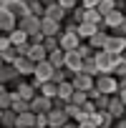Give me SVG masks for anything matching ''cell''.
I'll return each instance as SVG.
<instances>
[{
	"label": "cell",
	"instance_id": "cell-1",
	"mask_svg": "<svg viewBox=\"0 0 126 128\" xmlns=\"http://www.w3.org/2000/svg\"><path fill=\"white\" fill-rule=\"evenodd\" d=\"M118 88H121V83H118V78L113 73H98L96 76V90H101L106 96H116Z\"/></svg>",
	"mask_w": 126,
	"mask_h": 128
},
{
	"label": "cell",
	"instance_id": "cell-2",
	"mask_svg": "<svg viewBox=\"0 0 126 128\" xmlns=\"http://www.w3.org/2000/svg\"><path fill=\"white\" fill-rule=\"evenodd\" d=\"M53 73H55L53 63H50V60H40V63H35V76H33L30 83L40 90V86H43L45 80H53Z\"/></svg>",
	"mask_w": 126,
	"mask_h": 128
},
{
	"label": "cell",
	"instance_id": "cell-3",
	"mask_svg": "<svg viewBox=\"0 0 126 128\" xmlns=\"http://www.w3.org/2000/svg\"><path fill=\"white\" fill-rule=\"evenodd\" d=\"M93 55H96V63H98V70H101V73H113V68H116L113 53H108V50H96Z\"/></svg>",
	"mask_w": 126,
	"mask_h": 128
},
{
	"label": "cell",
	"instance_id": "cell-4",
	"mask_svg": "<svg viewBox=\"0 0 126 128\" xmlns=\"http://www.w3.org/2000/svg\"><path fill=\"white\" fill-rule=\"evenodd\" d=\"M71 120V116L66 113V108H50L48 110V126L50 128H63Z\"/></svg>",
	"mask_w": 126,
	"mask_h": 128
},
{
	"label": "cell",
	"instance_id": "cell-5",
	"mask_svg": "<svg viewBox=\"0 0 126 128\" xmlns=\"http://www.w3.org/2000/svg\"><path fill=\"white\" fill-rule=\"evenodd\" d=\"M103 50H108V53H113V55H121V53L126 50V35L111 33L108 40H106V48H103Z\"/></svg>",
	"mask_w": 126,
	"mask_h": 128
},
{
	"label": "cell",
	"instance_id": "cell-6",
	"mask_svg": "<svg viewBox=\"0 0 126 128\" xmlns=\"http://www.w3.org/2000/svg\"><path fill=\"white\" fill-rule=\"evenodd\" d=\"M13 66H15V70L20 76H35V60L30 55H18Z\"/></svg>",
	"mask_w": 126,
	"mask_h": 128
},
{
	"label": "cell",
	"instance_id": "cell-7",
	"mask_svg": "<svg viewBox=\"0 0 126 128\" xmlns=\"http://www.w3.org/2000/svg\"><path fill=\"white\" fill-rule=\"evenodd\" d=\"M58 40H60V48H63V50H76V48L83 43L81 35L73 33V30H63V33L58 35Z\"/></svg>",
	"mask_w": 126,
	"mask_h": 128
},
{
	"label": "cell",
	"instance_id": "cell-8",
	"mask_svg": "<svg viewBox=\"0 0 126 128\" xmlns=\"http://www.w3.org/2000/svg\"><path fill=\"white\" fill-rule=\"evenodd\" d=\"M40 23H43V18H38V15H33V13H30V15L20 18V23H18V25H20V28H23V30L33 38L35 33H40Z\"/></svg>",
	"mask_w": 126,
	"mask_h": 128
},
{
	"label": "cell",
	"instance_id": "cell-9",
	"mask_svg": "<svg viewBox=\"0 0 126 128\" xmlns=\"http://www.w3.org/2000/svg\"><path fill=\"white\" fill-rule=\"evenodd\" d=\"M71 83H73L78 90H91V88L96 86V76H88L86 70H78V73L71 78Z\"/></svg>",
	"mask_w": 126,
	"mask_h": 128
},
{
	"label": "cell",
	"instance_id": "cell-10",
	"mask_svg": "<svg viewBox=\"0 0 126 128\" xmlns=\"http://www.w3.org/2000/svg\"><path fill=\"white\" fill-rule=\"evenodd\" d=\"M18 23H20V18H18L15 13L0 10V30H3V33H13V30L18 28Z\"/></svg>",
	"mask_w": 126,
	"mask_h": 128
},
{
	"label": "cell",
	"instance_id": "cell-11",
	"mask_svg": "<svg viewBox=\"0 0 126 128\" xmlns=\"http://www.w3.org/2000/svg\"><path fill=\"white\" fill-rule=\"evenodd\" d=\"M83 63H86V58L78 53V48L76 50H66V68L68 70H73V73L83 70Z\"/></svg>",
	"mask_w": 126,
	"mask_h": 128
},
{
	"label": "cell",
	"instance_id": "cell-12",
	"mask_svg": "<svg viewBox=\"0 0 126 128\" xmlns=\"http://www.w3.org/2000/svg\"><path fill=\"white\" fill-rule=\"evenodd\" d=\"M53 108V98H48V96H43V93H38L33 100H30V110L33 113H48Z\"/></svg>",
	"mask_w": 126,
	"mask_h": 128
},
{
	"label": "cell",
	"instance_id": "cell-13",
	"mask_svg": "<svg viewBox=\"0 0 126 128\" xmlns=\"http://www.w3.org/2000/svg\"><path fill=\"white\" fill-rule=\"evenodd\" d=\"M45 18H53L58 23H66L68 20V10L63 8L60 3H50V5H45Z\"/></svg>",
	"mask_w": 126,
	"mask_h": 128
},
{
	"label": "cell",
	"instance_id": "cell-14",
	"mask_svg": "<svg viewBox=\"0 0 126 128\" xmlns=\"http://www.w3.org/2000/svg\"><path fill=\"white\" fill-rule=\"evenodd\" d=\"M123 18H126V13H123V10H113V13L103 15V28H108V30H116V28L123 23Z\"/></svg>",
	"mask_w": 126,
	"mask_h": 128
},
{
	"label": "cell",
	"instance_id": "cell-15",
	"mask_svg": "<svg viewBox=\"0 0 126 128\" xmlns=\"http://www.w3.org/2000/svg\"><path fill=\"white\" fill-rule=\"evenodd\" d=\"M106 110L118 120V118H123V116H126V103H123L118 96H111V103H108V108H106Z\"/></svg>",
	"mask_w": 126,
	"mask_h": 128
},
{
	"label": "cell",
	"instance_id": "cell-16",
	"mask_svg": "<svg viewBox=\"0 0 126 128\" xmlns=\"http://www.w3.org/2000/svg\"><path fill=\"white\" fill-rule=\"evenodd\" d=\"M40 30H43L45 35H60V33H63V23H58V20H53V18H43Z\"/></svg>",
	"mask_w": 126,
	"mask_h": 128
},
{
	"label": "cell",
	"instance_id": "cell-17",
	"mask_svg": "<svg viewBox=\"0 0 126 128\" xmlns=\"http://www.w3.org/2000/svg\"><path fill=\"white\" fill-rule=\"evenodd\" d=\"M0 123H3V128H15L18 126V113L13 108H0Z\"/></svg>",
	"mask_w": 126,
	"mask_h": 128
},
{
	"label": "cell",
	"instance_id": "cell-18",
	"mask_svg": "<svg viewBox=\"0 0 126 128\" xmlns=\"http://www.w3.org/2000/svg\"><path fill=\"white\" fill-rule=\"evenodd\" d=\"M101 30V25H96V23H88V20H83L81 25H78V35H81V40H91L96 33Z\"/></svg>",
	"mask_w": 126,
	"mask_h": 128
},
{
	"label": "cell",
	"instance_id": "cell-19",
	"mask_svg": "<svg viewBox=\"0 0 126 128\" xmlns=\"http://www.w3.org/2000/svg\"><path fill=\"white\" fill-rule=\"evenodd\" d=\"M35 63H40V60H48V48L43 45V43H30V53H28Z\"/></svg>",
	"mask_w": 126,
	"mask_h": 128
},
{
	"label": "cell",
	"instance_id": "cell-20",
	"mask_svg": "<svg viewBox=\"0 0 126 128\" xmlns=\"http://www.w3.org/2000/svg\"><path fill=\"white\" fill-rule=\"evenodd\" d=\"M15 93H18L20 98H25V100H33V98H35V96H38L40 90H38V88H35L33 83H25V80H23V83L18 86V90H15Z\"/></svg>",
	"mask_w": 126,
	"mask_h": 128
},
{
	"label": "cell",
	"instance_id": "cell-21",
	"mask_svg": "<svg viewBox=\"0 0 126 128\" xmlns=\"http://www.w3.org/2000/svg\"><path fill=\"white\" fill-rule=\"evenodd\" d=\"M73 93H76V86H73L71 80L58 83V98H60V100H66V103H68V100L73 98Z\"/></svg>",
	"mask_w": 126,
	"mask_h": 128
},
{
	"label": "cell",
	"instance_id": "cell-22",
	"mask_svg": "<svg viewBox=\"0 0 126 128\" xmlns=\"http://www.w3.org/2000/svg\"><path fill=\"white\" fill-rule=\"evenodd\" d=\"M8 10L15 13L18 18H25V15H30V3H25V0H13Z\"/></svg>",
	"mask_w": 126,
	"mask_h": 128
},
{
	"label": "cell",
	"instance_id": "cell-23",
	"mask_svg": "<svg viewBox=\"0 0 126 128\" xmlns=\"http://www.w3.org/2000/svg\"><path fill=\"white\" fill-rule=\"evenodd\" d=\"M48 60L53 63V68H66V50L63 48H55L48 53Z\"/></svg>",
	"mask_w": 126,
	"mask_h": 128
},
{
	"label": "cell",
	"instance_id": "cell-24",
	"mask_svg": "<svg viewBox=\"0 0 126 128\" xmlns=\"http://www.w3.org/2000/svg\"><path fill=\"white\" fill-rule=\"evenodd\" d=\"M66 113H68L71 120H76V123H81V120L88 118V116L83 113V106H76V103H66Z\"/></svg>",
	"mask_w": 126,
	"mask_h": 128
},
{
	"label": "cell",
	"instance_id": "cell-25",
	"mask_svg": "<svg viewBox=\"0 0 126 128\" xmlns=\"http://www.w3.org/2000/svg\"><path fill=\"white\" fill-rule=\"evenodd\" d=\"M91 120H93L96 126H113V123H116V118H113L108 110H96V113L91 116Z\"/></svg>",
	"mask_w": 126,
	"mask_h": 128
},
{
	"label": "cell",
	"instance_id": "cell-26",
	"mask_svg": "<svg viewBox=\"0 0 126 128\" xmlns=\"http://www.w3.org/2000/svg\"><path fill=\"white\" fill-rule=\"evenodd\" d=\"M108 35H111V33H106V30H98V33H96V35L88 40V43H91V48H93V50H103V48H106V40H108Z\"/></svg>",
	"mask_w": 126,
	"mask_h": 128
},
{
	"label": "cell",
	"instance_id": "cell-27",
	"mask_svg": "<svg viewBox=\"0 0 126 128\" xmlns=\"http://www.w3.org/2000/svg\"><path fill=\"white\" fill-rule=\"evenodd\" d=\"M8 35H10L13 45H23V43H30V35H28V33H25V30H23L20 25H18V28H15L13 33H8Z\"/></svg>",
	"mask_w": 126,
	"mask_h": 128
},
{
	"label": "cell",
	"instance_id": "cell-28",
	"mask_svg": "<svg viewBox=\"0 0 126 128\" xmlns=\"http://www.w3.org/2000/svg\"><path fill=\"white\" fill-rule=\"evenodd\" d=\"M83 20L96 23V25H101V28H103V15L98 13V8H86V18H83Z\"/></svg>",
	"mask_w": 126,
	"mask_h": 128
},
{
	"label": "cell",
	"instance_id": "cell-29",
	"mask_svg": "<svg viewBox=\"0 0 126 128\" xmlns=\"http://www.w3.org/2000/svg\"><path fill=\"white\" fill-rule=\"evenodd\" d=\"M40 93L48 96V98H58V83H55V80H45V83L40 86Z\"/></svg>",
	"mask_w": 126,
	"mask_h": 128
},
{
	"label": "cell",
	"instance_id": "cell-30",
	"mask_svg": "<svg viewBox=\"0 0 126 128\" xmlns=\"http://www.w3.org/2000/svg\"><path fill=\"white\" fill-rule=\"evenodd\" d=\"M18 126H25V128H33L35 126V113L33 110H25L18 116Z\"/></svg>",
	"mask_w": 126,
	"mask_h": 128
},
{
	"label": "cell",
	"instance_id": "cell-31",
	"mask_svg": "<svg viewBox=\"0 0 126 128\" xmlns=\"http://www.w3.org/2000/svg\"><path fill=\"white\" fill-rule=\"evenodd\" d=\"M83 70H86L88 76H98V73H101V70H98V63H96V55L86 58V63H83Z\"/></svg>",
	"mask_w": 126,
	"mask_h": 128
},
{
	"label": "cell",
	"instance_id": "cell-32",
	"mask_svg": "<svg viewBox=\"0 0 126 128\" xmlns=\"http://www.w3.org/2000/svg\"><path fill=\"white\" fill-rule=\"evenodd\" d=\"M113 10H118V8H116V0H101V3H98V13H101V15H108V13H113Z\"/></svg>",
	"mask_w": 126,
	"mask_h": 128
},
{
	"label": "cell",
	"instance_id": "cell-33",
	"mask_svg": "<svg viewBox=\"0 0 126 128\" xmlns=\"http://www.w3.org/2000/svg\"><path fill=\"white\" fill-rule=\"evenodd\" d=\"M88 98H91V96H88V90H78V88H76V93H73V98H71L68 103H76V106H83V103H86Z\"/></svg>",
	"mask_w": 126,
	"mask_h": 128
},
{
	"label": "cell",
	"instance_id": "cell-34",
	"mask_svg": "<svg viewBox=\"0 0 126 128\" xmlns=\"http://www.w3.org/2000/svg\"><path fill=\"white\" fill-rule=\"evenodd\" d=\"M0 58H3V63H15V58H18L15 45H13V48H8V50H0Z\"/></svg>",
	"mask_w": 126,
	"mask_h": 128
},
{
	"label": "cell",
	"instance_id": "cell-35",
	"mask_svg": "<svg viewBox=\"0 0 126 128\" xmlns=\"http://www.w3.org/2000/svg\"><path fill=\"white\" fill-rule=\"evenodd\" d=\"M30 13L38 15V18H45V5L40 3V0H33V3H30Z\"/></svg>",
	"mask_w": 126,
	"mask_h": 128
},
{
	"label": "cell",
	"instance_id": "cell-36",
	"mask_svg": "<svg viewBox=\"0 0 126 128\" xmlns=\"http://www.w3.org/2000/svg\"><path fill=\"white\" fill-rule=\"evenodd\" d=\"M113 76H116V78H126V55H123V60H118V63H116Z\"/></svg>",
	"mask_w": 126,
	"mask_h": 128
},
{
	"label": "cell",
	"instance_id": "cell-37",
	"mask_svg": "<svg viewBox=\"0 0 126 128\" xmlns=\"http://www.w3.org/2000/svg\"><path fill=\"white\" fill-rule=\"evenodd\" d=\"M96 110H98V108H96V103H93V100H91V98H88V100H86V103H83V113H86V116H88V118H91V116H93V113H96Z\"/></svg>",
	"mask_w": 126,
	"mask_h": 128
},
{
	"label": "cell",
	"instance_id": "cell-38",
	"mask_svg": "<svg viewBox=\"0 0 126 128\" xmlns=\"http://www.w3.org/2000/svg\"><path fill=\"white\" fill-rule=\"evenodd\" d=\"M35 126H40V128H50V126H48V113H35Z\"/></svg>",
	"mask_w": 126,
	"mask_h": 128
},
{
	"label": "cell",
	"instance_id": "cell-39",
	"mask_svg": "<svg viewBox=\"0 0 126 128\" xmlns=\"http://www.w3.org/2000/svg\"><path fill=\"white\" fill-rule=\"evenodd\" d=\"M58 3H60V5H63V8H66V10H68V13H71V10H73V8H78V5H81V0H58Z\"/></svg>",
	"mask_w": 126,
	"mask_h": 128
},
{
	"label": "cell",
	"instance_id": "cell-40",
	"mask_svg": "<svg viewBox=\"0 0 126 128\" xmlns=\"http://www.w3.org/2000/svg\"><path fill=\"white\" fill-rule=\"evenodd\" d=\"M15 50H18V55H28V53H30V43H23V45H15Z\"/></svg>",
	"mask_w": 126,
	"mask_h": 128
},
{
	"label": "cell",
	"instance_id": "cell-41",
	"mask_svg": "<svg viewBox=\"0 0 126 128\" xmlns=\"http://www.w3.org/2000/svg\"><path fill=\"white\" fill-rule=\"evenodd\" d=\"M78 128H98V126H96L91 118H86V120H81V123H78Z\"/></svg>",
	"mask_w": 126,
	"mask_h": 128
},
{
	"label": "cell",
	"instance_id": "cell-42",
	"mask_svg": "<svg viewBox=\"0 0 126 128\" xmlns=\"http://www.w3.org/2000/svg\"><path fill=\"white\" fill-rule=\"evenodd\" d=\"M98 3H101V0H81L83 8H98Z\"/></svg>",
	"mask_w": 126,
	"mask_h": 128
},
{
	"label": "cell",
	"instance_id": "cell-43",
	"mask_svg": "<svg viewBox=\"0 0 126 128\" xmlns=\"http://www.w3.org/2000/svg\"><path fill=\"white\" fill-rule=\"evenodd\" d=\"M111 33H118V35H126V18H123V23L116 28V30H111Z\"/></svg>",
	"mask_w": 126,
	"mask_h": 128
},
{
	"label": "cell",
	"instance_id": "cell-44",
	"mask_svg": "<svg viewBox=\"0 0 126 128\" xmlns=\"http://www.w3.org/2000/svg\"><path fill=\"white\" fill-rule=\"evenodd\" d=\"M113 128H126V116H123V118H118V120L113 123Z\"/></svg>",
	"mask_w": 126,
	"mask_h": 128
},
{
	"label": "cell",
	"instance_id": "cell-45",
	"mask_svg": "<svg viewBox=\"0 0 126 128\" xmlns=\"http://www.w3.org/2000/svg\"><path fill=\"white\" fill-rule=\"evenodd\" d=\"M116 96H118V98L126 103V88H118V93H116Z\"/></svg>",
	"mask_w": 126,
	"mask_h": 128
},
{
	"label": "cell",
	"instance_id": "cell-46",
	"mask_svg": "<svg viewBox=\"0 0 126 128\" xmlns=\"http://www.w3.org/2000/svg\"><path fill=\"white\" fill-rule=\"evenodd\" d=\"M116 8L118 10H126V0H116Z\"/></svg>",
	"mask_w": 126,
	"mask_h": 128
},
{
	"label": "cell",
	"instance_id": "cell-47",
	"mask_svg": "<svg viewBox=\"0 0 126 128\" xmlns=\"http://www.w3.org/2000/svg\"><path fill=\"white\" fill-rule=\"evenodd\" d=\"M63 128H78V123H76V120H68V123L63 126Z\"/></svg>",
	"mask_w": 126,
	"mask_h": 128
},
{
	"label": "cell",
	"instance_id": "cell-48",
	"mask_svg": "<svg viewBox=\"0 0 126 128\" xmlns=\"http://www.w3.org/2000/svg\"><path fill=\"white\" fill-rule=\"evenodd\" d=\"M40 3L43 5H50V3H58V0H40Z\"/></svg>",
	"mask_w": 126,
	"mask_h": 128
},
{
	"label": "cell",
	"instance_id": "cell-49",
	"mask_svg": "<svg viewBox=\"0 0 126 128\" xmlns=\"http://www.w3.org/2000/svg\"><path fill=\"white\" fill-rule=\"evenodd\" d=\"M98 128H113V126H98Z\"/></svg>",
	"mask_w": 126,
	"mask_h": 128
},
{
	"label": "cell",
	"instance_id": "cell-50",
	"mask_svg": "<svg viewBox=\"0 0 126 128\" xmlns=\"http://www.w3.org/2000/svg\"><path fill=\"white\" fill-rule=\"evenodd\" d=\"M15 128H25V126H15Z\"/></svg>",
	"mask_w": 126,
	"mask_h": 128
},
{
	"label": "cell",
	"instance_id": "cell-51",
	"mask_svg": "<svg viewBox=\"0 0 126 128\" xmlns=\"http://www.w3.org/2000/svg\"><path fill=\"white\" fill-rule=\"evenodd\" d=\"M25 3H33V0H25Z\"/></svg>",
	"mask_w": 126,
	"mask_h": 128
},
{
	"label": "cell",
	"instance_id": "cell-52",
	"mask_svg": "<svg viewBox=\"0 0 126 128\" xmlns=\"http://www.w3.org/2000/svg\"><path fill=\"white\" fill-rule=\"evenodd\" d=\"M33 128H40V126H33Z\"/></svg>",
	"mask_w": 126,
	"mask_h": 128
},
{
	"label": "cell",
	"instance_id": "cell-53",
	"mask_svg": "<svg viewBox=\"0 0 126 128\" xmlns=\"http://www.w3.org/2000/svg\"><path fill=\"white\" fill-rule=\"evenodd\" d=\"M123 55H126V50H123Z\"/></svg>",
	"mask_w": 126,
	"mask_h": 128
}]
</instances>
